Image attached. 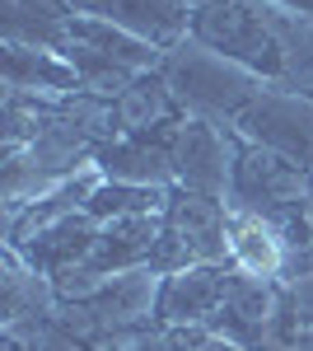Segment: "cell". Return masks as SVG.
<instances>
[{"label": "cell", "instance_id": "obj_7", "mask_svg": "<svg viewBox=\"0 0 313 351\" xmlns=\"http://www.w3.org/2000/svg\"><path fill=\"white\" fill-rule=\"evenodd\" d=\"M229 276L234 267H220V263H206V267H187V271H168L164 286L155 295V324L164 328H183V324H210L220 300L229 291Z\"/></svg>", "mask_w": 313, "mask_h": 351}, {"label": "cell", "instance_id": "obj_3", "mask_svg": "<svg viewBox=\"0 0 313 351\" xmlns=\"http://www.w3.org/2000/svg\"><path fill=\"white\" fill-rule=\"evenodd\" d=\"M225 225H229V206L225 197H206L192 188H173L168 206L159 216V239H155V271H187V267H206L220 263L229 253L225 243Z\"/></svg>", "mask_w": 313, "mask_h": 351}, {"label": "cell", "instance_id": "obj_5", "mask_svg": "<svg viewBox=\"0 0 313 351\" xmlns=\"http://www.w3.org/2000/svg\"><path fill=\"white\" fill-rule=\"evenodd\" d=\"M178 136H183V117H168V122L140 127V132H117V141L94 150V160L117 183H150V188H159L173 173V164H178Z\"/></svg>", "mask_w": 313, "mask_h": 351}, {"label": "cell", "instance_id": "obj_12", "mask_svg": "<svg viewBox=\"0 0 313 351\" xmlns=\"http://www.w3.org/2000/svg\"><path fill=\"white\" fill-rule=\"evenodd\" d=\"M112 117H117V132H140V127L178 117V99H173V89L164 80V71H140L127 89H117Z\"/></svg>", "mask_w": 313, "mask_h": 351}, {"label": "cell", "instance_id": "obj_15", "mask_svg": "<svg viewBox=\"0 0 313 351\" xmlns=\"http://www.w3.org/2000/svg\"><path fill=\"white\" fill-rule=\"evenodd\" d=\"M281 14H299V19H313V0H271Z\"/></svg>", "mask_w": 313, "mask_h": 351}, {"label": "cell", "instance_id": "obj_4", "mask_svg": "<svg viewBox=\"0 0 313 351\" xmlns=\"http://www.w3.org/2000/svg\"><path fill=\"white\" fill-rule=\"evenodd\" d=\"M238 132L262 150H276L313 178V99L262 89L258 104L238 117Z\"/></svg>", "mask_w": 313, "mask_h": 351}, {"label": "cell", "instance_id": "obj_1", "mask_svg": "<svg viewBox=\"0 0 313 351\" xmlns=\"http://www.w3.org/2000/svg\"><path fill=\"white\" fill-rule=\"evenodd\" d=\"M187 38L210 47L215 56L234 61L243 71H253L258 80H281L286 75V47L276 38L271 19L262 14L253 0H215V5H197Z\"/></svg>", "mask_w": 313, "mask_h": 351}, {"label": "cell", "instance_id": "obj_13", "mask_svg": "<svg viewBox=\"0 0 313 351\" xmlns=\"http://www.w3.org/2000/svg\"><path fill=\"white\" fill-rule=\"evenodd\" d=\"M5 75H10V89H79L75 66L61 52L24 47V43L5 47Z\"/></svg>", "mask_w": 313, "mask_h": 351}, {"label": "cell", "instance_id": "obj_14", "mask_svg": "<svg viewBox=\"0 0 313 351\" xmlns=\"http://www.w3.org/2000/svg\"><path fill=\"white\" fill-rule=\"evenodd\" d=\"M164 206H168V192L164 188H150V183H99V188L89 192V202H84V211L108 225V220H122V216H164Z\"/></svg>", "mask_w": 313, "mask_h": 351}, {"label": "cell", "instance_id": "obj_9", "mask_svg": "<svg viewBox=\"0 0 313 351\" xmlns=\"http://www.w3.org/2000/svg\"><path fill=\"white\" fill-rule=\"evenodd\" d=\"M99 230H103V225L79 206V211H71V216L52 220L47 230H38V234L24 239L19 248L28 253L33 271H38V276H52L56 291H61V286H66V276L89 258V248H94V239H99Z\"/></svg>", "mask_w": 313, "mask_h": 351}, {"label": "cell", "instance_id": "obj_2", "mask_svg": "<svg viewBox=\"0 0 313 351\" xmlns=\"http://www.w3.org/2000/svg\"><path fill=\"white\" fill-rule=\"evenodd\" d=\"M159 71H164V80H168L178 104H187L197 112H210V117H234L238 122L262 94V80L253 71L215 56L210 47L192 43V38H183L178 47H168Z\"/></svg>", "mask_w": 313, "mask_h": 351}, {"label": "cell", "instance_id": "obj_10", "mask_svg": "<svg viewBox=\"0 0 313 351\" xmlns=\"http://www.w3.org/2000/svg\"><path fill=\"white\" fill-rule=\"evenodd\" d=\"M173 173H178V188L206 192V197H225V188H229V164H225V141H220V132L210 122H201V117H187L183 122Z\"/></svg>", "mask_w": 313, "mask_h": 351}, {"label": "cell", "instance_id": "obj_8", "mask_svg": "<svg viewBox=\"0 0 313 351\" xmlns=\"http://www.w3.org/2000/svg\"><path fill=\"white\" fill-rule=\"evenodd\" d=\"M71 5L79 14L108 19V24L145 38L150 47H178L192 24V10L183 0H71Z\"/></svg>", "mask_w": 313, "mask_h": 351}, {"label": "cell", "instance_id": "obj_11", "mask_svg": "<svg viewBox=\"0 0 313 351\" xmlns=\"http://www.w3.org/2000/svg\"><path fill=\"white\" fill-rule=\"evenodd\" d=\"M225 243H229V267L243 271V276H258V281H271L286 267V239L276 225H266L253 211H238L229 206V225H225Z\"/></svg>", "mask_w": 313, "mask_h": 351}, {"label": "cell", "instance_id": "obj_16", "mask_svg": "<svg viewBox=\"0 0 313 351\" xmlns=\"http://www.w3.org/2000/svg\"><path fill=\"white\" fill-rule=\"evenodd\" d=\"M183 5H192V10H197V5H215V0H183Z\"/></svg>", "mask_w": 313, "mask_h": 351}, {"label": "cell", "instance_id": "obj_6", "mask_svg": "<svg viewBox=\"0 0 313 351\" xmlns=\"http://www.w3.org/2000/svg\"><path fill=\"white\" fill-rule=\"evenodd\" d=\"M155 239H159V216H122V220H108L99 230V239L89 248V258L79 263L71 276L66 291H79V286H103L112 276H127L140 263L155 258Z\"/></svg>", "mask_w": 313, "mask_h": 351}]
</instances>
